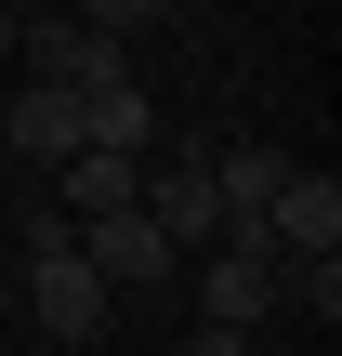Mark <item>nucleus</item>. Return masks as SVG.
<instances>
[{"label":"nucleus","instance_id":"f257e3e1","mask_svg":"<svg viewBox=\"0 0 342 356\" xmlns=\"http://www.w3.org/2000/svg\"><path fill=\"white\" fill-rule=\"evenodd\" d=\"M13 304H26V317H40L53 343H92V330H105V277H92V251H79V225L26 251V291H13Z\"/></svg>","mask_w":342,"mask_h":356},{"label":"nucleus","instance_id":"f03ea898","mask_svg":"<svg viewBox=\"0 0 342 356\" xmlns=\"http://www.w3.org/2000/svg\"><path fill=\"white\" fill-rule=\"evenodd\" d=\"M132 198H145V225H158L171 251H198V238L224 225V198H211V145H171V159L145 145V185H132Z\"/></svg>","mask_w":342,"mask_h":356},{"label":"nucleus","instance_id":"7ed1b4c3","mask_svg":"<svg viewBox=\"0 0 342 356\" xmlns=\"http://www.w3.org/2000/svg\"><path fill=\"white\" fill-rule=\"evenodd\" d=\"M79 251H92V277H105V291H158V277L185 264V251L145 225V198H119V211H79Z\"/></svg>","mask_w":342,"mask_h":356},{"label":"nucleus","instance_id":"20e7f679","mask_svg":"<svg viewBox=\"0 0 342 356\" xmlns=\"http://www.w3.org/2000/svg\"><path fill=\"white\" fill-rule=\"evenodd\" d=\"M0 145H13L26 172H66V159H79V92H66V79H26V92L0 106Z\"/></svg>","mask_w":342,"mask_h":356},{"label":"nucleus","instance_id":"39448f33","mask_svg":"<svg viewBox=\"0 0 342 356\" xmlns=\"http://www.w3.org/2000/svg\"><path fill=\"white\" fill-rule=\"evenodd\" d=\"M264 225H277V251H342V185L330 172H277V198H264Z\"/></svg>","mask_w":342,"mask_h":356},{"label":"nucleus","instance_id":"423d86ee","mask_svg":"<svg viewBox=\"0 0 342 356\" xmlns=\"http://www.w3.org/2000/svg\"><path fill=\"white\" fill-rule=\"evenodd\" d=\"M79 145H132V159L158 145V106H145V79H132V66H105V79L79 92Z\"/></svg>","mask_w":342,"mask_h":356},{"label":"nucleus","instance_id":"0eeeda50","mask_svg":"<svg viewBox=\"0 0 342 356\" xmlns=\"http://www.w3.org/2000/svg\"><path fill=\"white\" fill-rule=\"evenodd\" d=\"M13 53H26V66H40V79H66V92H92V79H105V66H119V40H105V26H26V40H13Z\"/></svg>","mask_w":342,"mask_h":356},{"label":"nucleus","instance_id":"6e6552de","mask_svg":"<svg viewBox=\"0 0 342 356\" xmlns=\"http://www.w3.org/2000/svg\"><path fill=\"white\" fill-rule=\"evenodd\" d=\"M277 172H290V145H211V198H224V211H264Z\"/></svg>","mask_w":342,"mask_h":356},{"label":"nucleus","instance_id":"1a4fd4ad","mask_svg":"<svg viewBox=\"0 0 342 356\" xmlns=\"http://www.w3.org/2000/svg\"><path fill=\"white\" fill-rule=\"evenodd\" d=\"M132 185H145V159H132V145H79V159H66V211H119Z\"/></svg>","mask_w":342,"mask_h":356},{"label":"nucleus","instance_id":"9d476101","mask_svg":"<svg viewBox=\"0 0 342 356\" xmlns=\"http://www.w3.org/2000/svg\"><path fill=\"white\" fill-rule=\"evenodd\" d=\"M79 26H105V40H145V26H171V0H79Z\"/></svg>","mask_w":342,"mask_h":356},{"label":"nucleus","instance_id":"9b49d317","mask_svg":"<svg viewBox=\"0 0 342 356\" xmlns=\"http://www.w3.org/2000/svg\"><path fill=\"white\" fill-rule=\"evenodd\" d=\"M185 356H250V330H237V317H198V343Z\"/></svg>","mask_w":342,"mask_h":356},{"label":"nucleus","instance_id":"f8f14e48","mask_svg":"<svg viewBox=\"0 0 342 356\" xmlns=\"http://www.w3.org/2000/svg\"><path fill=\"white\" fill-rule=\"evenodd\" d=\"M13 40H26V26H13V13H0V66H13Z\"/></svg>","mask_w":342,"mask_h":356},{"label":"nucleus","instance_id":"ddd939ff","mask_svg":"<svg viewBox=\"0 0 342 356\" xmlns=\"http://www.w3.org/2000/svg\"><path fill=\"white\" fill-rule=\"evenodd\" d=\"M0 317H13V277H0Z\"/></svg>","mask_w":342,"mask_h":356}]
</instances>
